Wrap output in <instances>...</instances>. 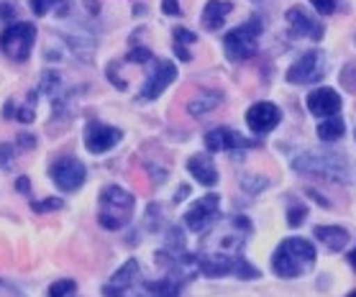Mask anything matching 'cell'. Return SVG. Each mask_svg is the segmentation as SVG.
<instances>
[{"mask_svg":"<svg viewBox=\"0 0 356 297\" xmlns=\"http://www.w3.org/2000/svg\"><path fill=\"white\" fill-rule=\"evenodd\" d=\"M316 246L308 239H298L295 236V239H284L277 246L275 257H272V269L282 280H295V277H302L305 272H310V266L316 264Z\"/></svg>","mask_w":356,"mask_h":297,"instance_id":"6da1fadb","label":"cell"},{"mask_svg":"<svg viewBox=\"0 0 356 297\" xmlns=\"http://www.w3.org/2000/svg\"><path fill=\"white\" fill-rule=\"evenodd\" d=\"M292 167L302 175L331 179V182H348V164L343 154L336 152H305L295 156Z\"/></svg>","mask_w":356,"mask_h":297,"instance_id":"7a4b0ae2","label":"cell"},{"mask_svg":"<svg viewBox=\"0 0 356 297\" xmlns=\"http://www.w3.org/2000/svg\"><path fill=\"white\" fill-rule=\"evenodd\" d=\"M134 195L118 185H108L100 193V213H97V223L108 228V231H118L129 223L134 216Z\"/></svg>","mask_w":356,"mask_h":297,"instance_id":"3957f363","label":"cell"},{"mask_svg":"<svg viewBox=\"0 0 356 297\" xmlns=\"http://www.w3.org/2000/svg\"><path fill=\"white\" fill-rule=\"evenodd\" d=\"M261 29H264L261 18L254 16L243 26L228 31L226 39H223V51H226L228 59L231 62H246V59H251V56L257 54V39H259Z\"/></svg>","mask_w":356,"mask_h":297,"instance_id":"277c9868","label":"cell"},{"mask_svg":"<svg viewBox=\"0 0 356 297\" xmlns=\"http://www.w3.org/2000/svg\"><path fill=\"white\" fill-rule=\"evenodd\" d=\"M197 266L205 277H226V274H234L238 280H257L259 277V269L241 257H234V254H213V257H197Z\"/></svg>","mask_w":356,"mask_h":297,"instance_id":"5b68a950","label":"cell"},{"mask_svg":"<svg viewBox=\"0 0 356 297\" xmlns=\"http://www.w3.org/2000/svg\"><path fill=\"white\" fill-rule=\"evenodd\" d=\"M33 41H36V29L31 24H13L0 33V51L13 62H26Z\"/></svg>","mask_w":356,"mask_h":297,"instance_id":"8992f818","label":"cell"},{"mask_svg":"<svg viewBox=\"0 0 356 297\" xmlns=\"http://www.w3.org/2000/svg\"><path fill=\"white\" fill-rule=\"evenodd\" d=\"M325 74V56L323 51L318 49H310L300 56L298 62L287 70V82L292 85H310V82H318Z\"/></svg>","mask_w":356,"mask_h":297,"instance_id":"52a82bcc","label":"cell"},{"mask_svg":"<svg viewBox=\"0 0 356 297\" xmlns=\"http://www.w3.org/2000/svg\"><path fill=\"white\" fill-rule=\"evenodd\" d=\"M49 175H51V179H54V185H57L59 190L74 193V190H80L82 187L88 172H85V164L77 161L74 156H62V159H57L54 164H51Z\"/></svg>","mask_w":356,"mask_h":297,"instance_id":"ba28073f","label":"cell"},{"mask_svg":"<svg viewBox=\"0 0 356 297\" xmlns=\"http://www.w3.org/2000/svg\"><path fill=\"white\" fill-rule=\"evenodd\" d=\"M175 80H177V67L172 65V62H167V59H156L154 72L149 74V80L144 82V90H141L138 100L141 103L144 100H156Z\"/></svg>","mask_w":356,"mask_h":297,"instance_id":"9c48e42d","label":"cell"},{"mask_svg":"<svg viewBox=\"0 0 356 297\" xmlns=\"http://www.w3.org/2000/svg\"><path fill=\"white\" fill-rule=\"evenodd\" d=\"M282 121V111L277 108L275 103H267V100H261V103H254L246 111V123H249V129L254 134H269V131H275Z\"/></svg>","mask_w":356,"mask_h":297,"instance_id":"30bf717a","label":"cell"},{"mask_svg":"<svg viewBox=\"0 0 356 297\" xmlns=\"http://www.w3.org/2000/svg\"><path fill=\"white\" fill-rule=\"evenodd\" d=\"M123 138L121 129H113V126H103V123H88L85 129V146H88L90 154H106L111 152L118 141Z\"/></svg>","mask_w":356,"mask_h":297,"instance_id":"8fae6325","label":"cell"},{"mask_svg":"<svg viewBox=\"0 0 356 297\" xmlns=\"http://www.w3.org/2000/svg\"><path fill=\"white\" fill-rule=\"evenodd\" d=\"M218 202H220V198L216 193L200 198V200L195 202L193 208L185 213V225H187V228H190L193 233H200L202 228H208V225L218 218Z\"/></svg>","mask_w":356,"mask_h":297,"instance_id":"7c38bea8","label":"cell"},{"mask_svg":"<svg viewBox=\"0 0 356 297\" xmlns=\"http://www.w3.org/2000/svg\"><path fill=\"white\" fill-rule=\"evenodd\" d=\"M205 146H208V152H231V149H251V146L259 144L226 129V126H220V129H213L205 134Z\"/></svg>","mask_w":356,"mask_h":297,"instance_id":"4fadbf2b","label":"cell"},{"mask_svg":"<svg viewBox=\"0 0 356 297\" xmlns=\"http://www.w3.org/2000/svg\"><path fill=\"white\" fill-rule=\"evenodd\" d=\"M287 24H290V29L298 36H308L310 41H321L323 39V24L321 21H316V18L310 16L305 8H300V6H295V8L287 10Z\"/></svg>","mask_w":356,"mask_h":297,"instance_id":"5bb4252c","label":"cell"},{"mask_svg":"<svg viewBox=\"0 0 356 297\" xmlns=\"http://www.w3.org/2000/svg\"><path fill=\"white\" fill-rule=\"evenodd\" d=\"M308 111L318 118H333L341 111V95L331 88H316L308 95Z\"/></svg>","mask_w":356,"mask_h":297,"instance_id":"9a60e30c","label":"cell"},{"mask_svg":"<svg viewBox=\"0 0 356 297\" xmlns=\"http://www.w3.org/2000/svg\"><path fill=\"white\" fill-rule=\"evenodd\" d=\"M136 277H138V262L136 259H129V262H126V264H123L121 269L111 277V282H108L106 287H103V295L106 297H123L131 289V284H134Z\"/></svg>","mask_w":356,"mask_h":297,"instance_id":"2e32d148","label":"cell"},{"mask_svg":"<svg viewBox=\"0 0 356 297\" xmlns=\"http://www.w3.org/2000/svg\"><path fill=\"white\" fill-rule=\"evenodd\" d=\"M187 172L205 187H213L216 182H218L216 164H213V159L211 156H205V154H195V156H190V161H187Z\"/></svg>","mask_w":356,"mask_h":297,"instance_id":"e0dca14e","label":"cell"},{"mask_svg":"<svg viewBox=\"0 0 356 297\" xmlns=\"http://www.w3.org/2000/svg\"><path fill=\"white\" fill-rule=\"evenodd\" d=\"M231 10H234V3H228V0H208V6L202 10V26L208 31H218Z\"/></svg>","mask_w":356,"mask_h":297,"instance_id":"ac0fdd59","label":"cell"},{"mask_svg":"<svg viewBox=\"0 0 356 297\" xmlns=\"http://www.w3.org/2000/svg\"><path fill=\"white\" fill-rule=\"evenodd\" d=\"M316 239L331 251H341L343 246H348V231H343L339 225H318Z\"/></svg>","mask_w":356,"mask_h":297,"instance_id":"d6986e66","label":"cell"},{"mask_svg":"<svg viewBox=\"0 0 356 297\" xmlns=\"http://www.w3.org/2000/svg\"><path fill=\"white\" fill-rule=\"evenodd\" d=\"M138 297H179V280L167 277L159 282H146Z\"/></svg>","mask_w":356,"mask_h":297,"instance_id":"ffe728a7","label":"cell"},{"mask_svg":"<svg viewBox=\"0 0 356 297\" xmlns=\"http://www.w3.org/2000/svg\"><path fill=\"white\" fill-rule=\"evenodd\" d=\"M220 100H223V95L220 93H213V90H208V93H202V95L193 97L190 100V105H187V111L193 113V115H205V113L216 111L220 105Z\"/></svg>","mask_w":356,"mask_h":297,"instance_id":"44dd1931","label":"cell"},{"mask_svg":"<svg viewBox=\"0 0 356 297\" xmlns=\"http://www.w3.org/2000/svg\"><path fill=\"white\" fill-rule=\"evenodd\" d=\"M343 134H346V126H343L341 118H328L325 123L318 126V138L321 141H339Z\"/></svg>","mask_w":356,"mask_h":297,"instance_id":"7402d4cb","label":"cell"},{"mask_svg":"<svg viewBox=\"0 0 356 297\" xmlns=\"http://www.w3.org/2000/svg\"><path fill=\"white\" fill-rule=\"evenodd\" d=\"M197 36L193 31H187V29H175V54L182 59V62H190V51H187V44H195Z\"/></svg>","mask_w":356,"mask_h":297,"instance_id":"603a6c76","label":"cell"},{"mask_svg":"<svg viewBox=\"0 0 356 297\" xmlns=\"http://www.w3.org/2000/svg\"><path fill=\"white\" fill-rule=\"evenodd\" d=\"M49 297H77V284L72 280H59L51 284Z\"/></svg>","mask_w":356,"mask_h":297,"instance_id":"cb8c5ba5","label":"cell"},{"mask_svg":"<svg viewBox=\"0 0 356 297\" xmlns=\"http://www.w3.org/2000/svg\"><path fill=\"white\" fill-rule=\"evenodd\" d=\"M51 6H57L59 13H62V10H67L65 0H31L33 16H47L49 10H51Z\"/></svg>","mask_w":356,"mask_h":297,"instance_id":"d4e9b609","label":"cell"},{"mask_svg":"<svg viewBox=\"0 0 356 297\" xmlns=\"http://www.w3.org/2000/svg\"><path fill=\"white\" fill-rule=\"evenodd\" d=\"M313 3V8L321 13V16H331L336 13L339 8H343V0H310Z\"/></svg>","mask_w":356,"mask_h":297,"instance_id":"484cf974","label":"cell"},{"mask_svg":"<svg viewBox=\"0 0 356 297\" xmlns=\"http://www.w3.org/2000/svg\"><path fill=\"white\" fill-rule=\"evenodd\" d=\"M305 216H308V208H305V205H300V202H292L290 210H287V223H290L292 228H298V225H302Z\"/></svg>","mask_w":356,"mask_h":297,"instance_id":"4316f807","label":"cell"},{"mask_svg":"<svg viewBox=\"0 0 356 297\" xmlns=\"http://www.w3.org/2000/svg\"><path fill=\"white\" fill-rule=\"evenodd\" d=\"M59 88V74L57 72H44L41 74V93L54 95V90Z\"/></svg>","mask_w":356,"mask_h":297,"instance_id":"83f0119b","label":"cell"},{"mask_svg":"<svg viewBox=\"0 0 356 297\" xmlns=\"http://www.w3.org/2000/svg\"><path fill=\"white\" fill-rule=\"evenodd\" d=\"M65 205V202L59 200V198H47V200H41V202H33V210L36 213H51V210H59Z\"/></svg>","mask_w":356,"mask_h":297,"instance_id":"f1b7e54d","label":"cell"},{"mask_svg":"<svg viewBox=\"0 0 356 297\" xmlns=\"http://www.w3.org/2000/svg\"><path fill=\"white\" fill-rule=\"evenodd\" d=\"M33 100H36V93H31V95H29V103H26L24 111H18V113H16V118H18L21 123H31V121H33V105H36Z\"/></svg>","mask_w":356,"mask_h":297,"instance_id":"f546056e","label":"cell"},{"mask_svg":"<svg viewBox=\"0 0 356 297\" xmlns=\"http://www.w3.org/2000/svg\"><path fill=\"white\" fill-rule=\"evenodd\" d=\"M13 154H16V149H13L10 144H0V167L10 169V164H13Z\"/></svg>","mask_w":356,"mask_h":297,"instance_id":"4dcf8cb0","label":"cell"},{"mask_svg":"<svg viewBox=\"0 0 356 297\" xmlns=\"http://www.w3.org/2000/svg\"><path fill=\"white\" fill-rule=\"evenodd\" d=\"M129 62H134V65L152 62V51H149V49H134V51L129 54Z\"/></svg>","mask_w":356,"mask_h":297,"instance_id":"1f68e13d","label":"cell"},{"mask_svg":"<svg viewBox=\"0 0 356 297\" xmlns=\"http://www.w3.org/2000/svg\"><path fill=\"white\" fill-rule=\"evenodd\" d=\"M162 10L167 13V16H179L182 10H179V3L177 0H164L162 3Z\"/></svg>","mask_w":356,"mask_h":297,"instance_id":"d6a6232c","label":"cell"},{"mask_svg":"<svg viewBox=\"0 0 356 297\" xmlns=\"http://www.w3.org/2000/svg\"><path fill=\"white\" fill-rule=\"evenodd\" d=\"M0 21H16V10L10 6H0Z\"/></svg>","mask_w":356,"mask_h":297,"instance_id":"836d02e7","label":"cell"},{"mask_svg":"<svg viewBox=\"0 0 356 297\" xmlns=\"http://www.w3.org/2000/svg\"><path fill=\"white\" fill-rule=\"evenodd\" d=\"M16 190H18V193H24V195L31 193V187H29V177H18V179H16Z\"/></svg>","mask_w":356,"mask_h":297,"instance_id":"e575fe53","label":"cell"},{"mask_svg":"<svg viewBox=\"0 0 356 297\" xmlns=\"http://www.w3.org/2000/svg\"><path fill=\"white\" fill-rule=\"evenodd\" d=\"M18 144L24 146V149H33V144H36V138L29 136V134H24V136H18Z\"/></svg>","mask_w":356,"mask_h":297,"instance_id":"d590c367","label":"cell"},{"mask_svg":"<svg viewBox=\"0 0 356 297\" xmlns=\"http://www.w3.org/2000/svg\"><path fill=\"white\" fill-rule=\"evenodd\" d=\"M348 262H351V264H354V269H356V249L348 254Z\"/></svg>","mask_w":356,"mask_h":297,"instance_id":"8d00e7d4","label":"cell"},{"mask_svg":"<svg viewBox=\"0 0 356 297\" xmlns=\"http://www.w3.org/2000/svg\"><path fill=\"white\" fill-rule=\"evenodd\" d=\"M346 297H356V289H354V292H348V295Z\"/></svg>","mask_w":356,"mask_h":297,"instance_id":"74e56055","label":"cell"}]
</instances>
